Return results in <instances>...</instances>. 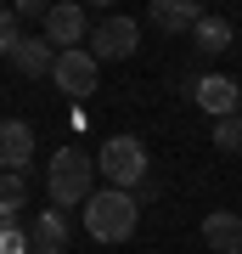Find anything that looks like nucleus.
I'll list each match as a JSON object with an SVG mask.
<instances>
[{
    "instance_id": "nucleus-1",
    "label": "nucleus",
    "mask_w": 242,
    "mask_h": 254,
    "mask_svg": "<svg viewBox=\"0 0 242 254\" xmlns=\"http://www.w3.org/2000/svg\"><path fill=\"white\" fill-rule=\"evenodd\" d=\"M96 198V158L85 153V147H56L51 158V203L62 209H85Z\"/></svg>"
},
{
    "instance_id": "nucleus-2",
    "label": "nucleus",
    "mask_w": 242,
    "mask_h": 254,
    "mask_svg": "<svg viewBox=\"0 0 242 254\" xmlns=\"http://www.w3.org/2000/svg\"><path fill=\"white\" fill-rule=\"evenodd\" d=\"M135 215H141V198L107 187V192H96V198L85 203V232L96 237V243H124L135 232Z\"/></svg>"
},
{
    "instance_id": "nucleus-3",
    "label": "nucleus",
    "mask_w": 242,
    "mask_h": 254,
    "mask_svg": "<svg viewBox=\"0 0 242 254\" xmlns=\"http://www.w3.org/2000/svg\"><path fill=\"white\" fill-rule=\"evenodd\" d=\"M96 170L107 175L118 192H141V187H146V141H141V136H107V141H101Z\"/></svg>"
},
{
    "instance_id": "nucleus-4",
    "label": "nucleus",
    "mask_w": 242,
    "mask_h": 254,
    "mask_svg": "<svg viewBox=\"0 0 242 254\" xmlns=\"http://www.w3.org/2000/svg\"><path fill=\"white\" fill-rule=\"evenodd\" d=\"M135 46H141V23L135 17H101L90 28V57L96 63H124Z\"/></svg>"
},
{
    "instance_id": "nucleus-5",
    "label": "nucleus",
    "mask_w": 242,
    "mask_h": 254,
    "mask_svg": "<svg viewBox=\"0 0 242 254\" xmlns=\"http://www.w3.org/2000/svg\"><path fill=\"white\" fill-rule=\"evenodd\" d=\"M96 73H101V63L90 57V46H79V51H62V57H56L51 79H56L62 96H90V91H96Z\"/></svg>"
},
{
    "instance_id": "nucleus-6",
    "label": "nucleus",
    "mask_w": 242,
    "mask_h": 254,
    "mask_svg": "<svg viewBox=\"0 0 242 254\" xmlns=\"http://www.w3.org/2000/svg\"><path fill=\"white\" fill-rule=\"evenodd\" d=\"M197 108H208L214 119H231V113H242V91H237V79H225V73H208V79H197L186 91Z\"/></svg>"
},
{
    "instance_id": "nucleus-7",
    "label": "nucleus",
    "mask_w": 242,
    "mask_h": 254,
    "mask_svg": "<svg viewBox=\"0 0 242 254\" xmlns=\"http://www.w3.org/2000/svg\"><path fill=\"white\" fill-rule=\"evenodd\" d=\"M28 158H34V130H28L23 119H0V170L23 175Z\"/></svg>"
},
{
    "instance_id": "nucleus-8",
    "label": "nucleus",
    "mask_w": 242,
    "mask_h": 254,
    "mask_svg": "<svg viewBox=\"0 0 242 254\" xmlns=\"http://www.w3.org/2000/svg\"><path fill=\"white\" fill-rule=\"evenodd\" d=\"M45 40L56 46V57H62V51H79V40H85V11L73 6V0L51 6V11H45Z\"/></svg>"
},
{
    "instance_id": "nucleus-9",
    "label": "nucleus",
    "mask_w": 242,
    "mask_h": 254,
    "mask_svg": "<svg viewBox=\"0 0 242 254\" xmlns=\"http://www.w3.org/2000/svg\"><path fill=\"white\" fill-rule=\"evenodd\" d=\"M203 11L197 0H152V28H163V34H197Z\"/></svg>"
},
{
    "instance_id": "nucleus-10",
    "label": "nucleus",
    "mask_w": 242,
    "mask_h": 254,
    "mask_svg": "<svg viewBox=\"0 0 242 254\" xmlns=\"http://www.w3.org/2000/svg\"><path fill=\"white\" fill-rule=\"evenodd\" d=\"M11 63H17L23 79H40V73H51V68H56V46H51L45 34H23V46L11 51Z\"/></svg>"
},
{
    "instance_id": "nucleus-11",
    "label": "nucleus",
    "mask_w": 242,
    "mask_h": 254,
    "mask_svg": "<svg viewBox=\"0 0 242 254\" xmlns=\"http://www.w3.org/2000/svg\"><path fill=\"white\" fill-rule=\"evenodd\" d=\"M203 243L214 249V254H242V215L214 209V215L203 220Z\"/></svg>"
},
{
    "instance_id": "nucleus-12",
    "label": "nucleus",
    "mask_w": 242,
    "mask_h": 254,
    "mask_svg": "<svg viewBox=\"0 0 242 254\" xmlns=\"http://www.w3.org/2000/svg\"><path fill=\"white\" fill-rule=\"evenodd\" d=\"M28 249H34V254H62V249H68V220H62V209H45V215L34 220Z\"/></svg>"
},
{
    "instance_id": "nucleus-13",
    "label": "nucleus",
    "mask_w": 242,
    "mask_h": 254,
    "mask_svg": "<svg viewBox=\"0 0 242 254\" xmlns=\"http://www.w3.org/2000/svg\"><path fill=\"white\" fill-rule=\"evenodd\" d=\"M192 40H197V51H203V57H220L225 46H231V23H225V17H203Z\"/></svg>"
},
{
    "instance_id": "nucleus-14",
    "label": "nucleus",
    "mask_w": 242,
    "mask_h": 254,
    "mask_svg": "<svg viewBox=\"0 0 242 254\" xmlns=\"http://www.w3.org/2000/svg\"><path fill=\"white\" fill-rule=\"evenodd\" d=\"M23 203H28L23 175H0V215H6V220H17V215H23Z\"/></svg>"
},
{
    "instance_id": "nucleus-15",
    "label": "nucleus",
    "mask_w": 242,
    "mask_h": 254,
    "mask_svg": "<svg viewBox=\"0 0 242 254\" xmlns=\"http://www.w3.org/2000/svg\"><path fill=\"white\" fill-rule=\"evenodd\" d=\"M214 147H220V153H242V113L214 119Z\"/></svg>"
},
{
    "instance_id": "nucleus-16",
    "label": "nucleus",
    "mask_w": 242,
    "mask_h": 254,
    "mask_svg": "<svg viewBox=\"0 0 242 254\" xmlns=\"http://www.w3.org/2000/svg\"><path fill=\"white\" fill-rule=\"evenodd\" d=\"M17 46H23V34H17V11L0 6V57H11Z\"/></svg>"
},
{
    "instance_id": "nucleus-17",
    "label": "nucleus",
    "mask_w": 242,
    "mask_h": 254,
    "mask_svg": "<svg viewBox=\"0 0 242 254\" xmlns=\"http://www.w3.org/2000/svg\"><path fill=\"white\" fill-rule=\"evenodd\" d=\"M0 254H34V249H28V232H17V220L0 226Z\"/></svg>"
},
{
    "instance_id": "nucleus-18",
    "label": "nucleus",
    "mask_w": 242,
    "mask_h": 254,
    "mask_svg": "<svg viewBox=\"0 0 242 254\" xmlns=\"http://www.w3.org/2000/svg\"><path fill=\"white\" fill-rule=\"evenodd\" d=\"M45 11H51V6H40V0H17V17H40L45 23Z\"/></svg>"
}]
</instances>
